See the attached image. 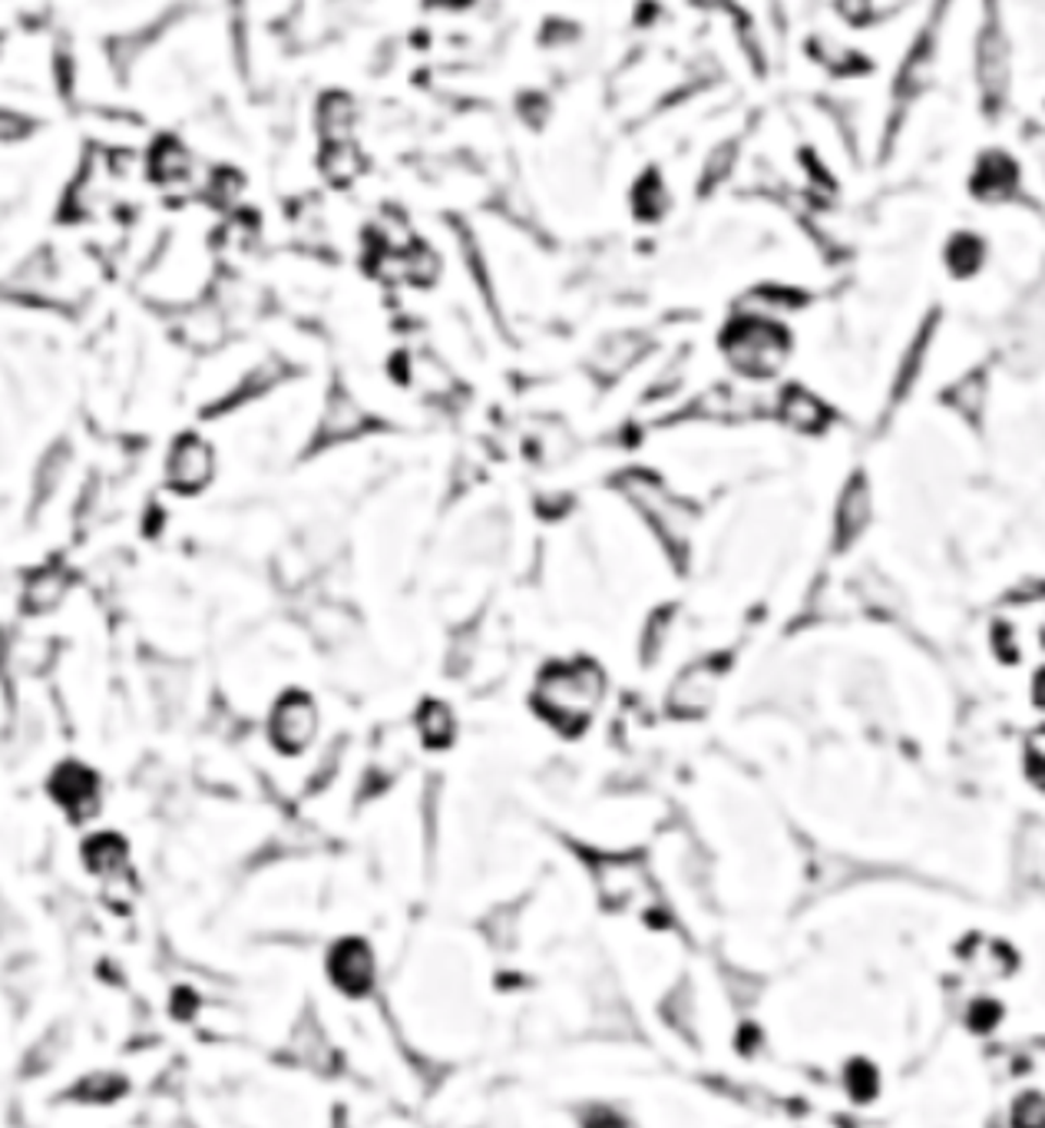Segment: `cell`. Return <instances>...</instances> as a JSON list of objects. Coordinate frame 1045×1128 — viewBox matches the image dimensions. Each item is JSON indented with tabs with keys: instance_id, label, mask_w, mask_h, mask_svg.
Masks as SVG:
<instances>
[{
	"instance_id": "e0dca14e",
	"label": "cell",
	"mask_w": 1045,
	"mask_h": 1128,
	"mask_svg": "<svg viewBox=\"0 0 1045 1128\" xmlns=\"http://www.w3.org/2000/svg\"><path fill=\"white\" fill-rule=\"evenodd\" d=\"M645 348H648V341L639 331H612L599 341L593 364H596V371L616 378V374H625L645 354Z\"/></svg>"
},
{
	"instance_id": "44dd1931",
	"label": "cell",
	"mask_w": 1045,
	"mask_h": 1128,
	"mask_svg": "<svg viewBox=\"0 0 1045 1128\" xmlns=\"http://www.w3.org/2000/svg\"><path fill=\"white\" fill-rule=\"evenodd\" d=\"M778 414L788 427L794 430H821L827 424V408L804 388H788L781 398H778Z\"/></svg>"
},
{
	"instance_id": "f546056e",
	"label": "cell",
	"mask_w": 1045,
	"mask_h": 1128,
	"mask_svg": "<svg viewBox=\"0 0 1045 1128\" xmlns=\"http://www.w3.org/2000/svg\"><path fill=\"white\" fill-rule=\"evenodd\" d=\"M63 593H66V577H63V573H53V570L37 573V577L31 580V586H27V609H34V612H50V609L60 606Z\"/></svg>"
},
{
	"instance_id": "8d00e7d4",
	"label": "cell",
	"mask_w": 1045,
	"mask_h": 1128,
	"mask_svg": "<svg viewBox=\"0 0 1045 1128\" xmlns=\"http://www.w3.org/2000/svg\"><path fill=\"white\" fill-rule=\"evenodd\" d=\"M1025 772L1035 785L1045 788V728H1038L1029 741H1025Z\"/></svg>"
},
{
	"instance_id": "4fadbf2b",
	"label": "cell",
	"mask_w": 1045,
	"mask_h": 1128,
	"mask_svg": "<svg viewBox=\"0 0 1045 1128\" xmlns=\"http://www.w3.org/2000/svg\"><path fill=\"white\" fill-rule=\"evenodd\" d=\"M196 156L193 149H189L182 140L175 136H166L153 146L149 153V172L159 185H169V190H182V185H193L196 182Z\"/></svg>"
},
{
	"instance_id": "d6986e66",
	"label": "cell",
	"mask_w": 1045,
	"mask_h": 1128,
	"mask_svg": "<svg viewBox=\"0 0 1045 1128\" xmlns=\"http://www.w3.org/2000/svg\"><path fill=\"white\" fill-rule=\"evenodd\" d=\"M318 169L331 185H354L364 175V153L357 149L354 140H341V143H325L321 156H318Z\"/></svg>"
},
{
	"instance_id": "3957f363",
	"label": "cell",
	"mask_w": 1045,
	"mask_h": 1128,
	"mask_svg": "<svg viewBox=\"0 0 1045 1128\" xmlns=\"http://www.w3.org/2000/svg\"><path fill=\"white\" fill-rule=\"evenodd\" d=\"M619 490L652 523L665 549L672 556H685L692 543V530H695V513L685 500H679L672 490H665V484L655 474H645V470H629V474H622Z\"/></svg>"
},
{
	"instance_id": "60d3db41",
	"label": "cell",
	"mask_w": 1045,
	"mask_h": 1128,
	"mask_svg": "<svg viewBox=\"0 0 1045 1128\" xmlns=\"http://www.w3.org/2000/svg\"><path fill=\"white\" fill-rule=\"evenodd\" d=\"M850 1089L853 1092H858V1095H871L874 1089H877V1079H874V1069H867V1066H858V1069H850Z\"/></svg>"
},
{
	"instance_id": "f35d334b",
	"label": "cell",
	"mask_w": 1045,
	"mask_h": 1128,
	"mask_svg": "<svg viewBox=\"0 0 1045 1128\" xmlns=\"http://www.w3.org/2000/svg\"><path fill=\"white\" fill-rule=\"evenodd\" d=\"M953 398H957V404H960L963 411H976L980 401H983V381H980V378H967V381L953 391Z\"/></svg>"
},
{
	"instance_id": "83f0119b",
	"label": "cell",
	"mask_w": 1045,
	"mask_h": 1128,
	"mask_svg": "<svg viewBox=\"0 0 1045 1128\" xmlns=\"http://www.w3.org/2000/svg\"><path fill=\"white\" fill-rule=\"evenodd\" d=\"M206 196L212 206L226 209V213H235L242 196H245V179L235 172V169H219L206 179Z\"/></svg>"
},
{
	"instance_id": "b9f144b4",
	"label": "cell",
	"mask_w": 1045,
	"mask_h": 1128,
	"mask_svg": "<svg viewBox=\"0 0 1045 1128\" xmlns=\"http://www.w3.org/2000/svg\"><path fill=\"white\" fill-rule=\"evenodd\" d=\"M689 4H695V8H702V11H725L728 0H689Z\"/></svg>"
},
{
	"instance_id": "ee69618b",
	"label": "cell",
	"mask_w": 1045,
	"mask_h": 1128,
	"mask_svg": "<svg viewBox=\"0 0 1045 1128\" xmlns=\"http://www.w3.org/2000/svg\"><path fill=\"white\" fill-rule=\"evenodd\" d=\"M0 53H4V44H0Z\"/></svg>"
},
{
	"instance_id": "1f68e13d",
	"label": "cell",
	"mask_w": 1045,
	"mask_h": 1128,
	"mask_svg": "<svg viewBox=\"0 0 1045 1128\" xmlns=\"http://www.w3.org/2000/svg\"><path fill=\"white\" fill-rule=\"evenodd\" d=\"M669 190H665V182L648 175L639 182V190H635V213L645 216V219H658L669 213Z\"/></svg>"
},
{
	"instance_id": "277c9868",
	"label": "cell",
	"mask_w": 1045,
	"mask_h": 1128,
	"mask_svg": "<svg viewBox=\"0 0 1045 1128\" xmlns=\"http://www.w3.org/2000/svg\"><path fill=\"white\" fill-rule=\"evenodd\" d=\"M791 354V338L781 322L741 318L725 331V357L744 378H775Z\"/></svg>"
},
{
	"instance_id": "f1b7e54d",
	"label": "cell",
	"mask_w": 1045,
	"mask_h": 1128,
	"mask_svg": "<svg viewBox=\"0 0 1045 1128\" xmlns=\"http://www.w3.org/2000/svg\"><path fill=\"white\" fill-rule=\"evenodd\" d=\"M933 76H936V47L933 44H920L907 57L900 83H903L907 93H920V89H926L933 83Z\"/></svg>"
},
{
	"instance_id": "9c48e42d",
	"label": "cell",
	"mask_w": 1045,
	"mask_h": 1128,
	"mask_svg": "<svg viewBox=\"0 0 1045 1128\" xmlns=\"http://www.w3.org/2000/svg\"><path fill=\"white\" fill-rule=\"evenodd\" d=\"M175 331H179V341L189 344V348H203V351H212L226 341V331H229V315L222 312V305L212 299H199L193 305H182L179 308V322H175Z\"/></svg>"
},
{
	"instance_id": "ac0fdd59",
	"label": "cell",
	"mask_w": 1045,
	"mask_h": 1128,
	"mask_svg": "<svg viewBox=\"0 0 1045 1128\" xmlns=\"http://www.w3.org/2000/svg\"><path fill=\"white\" fill-rule=\"evenodd\" d=\"M367 424V411L364 404L348 395V391H335L325 404V414H321V437L325 440H344V437H354L357 430H364Z\"/></svg>"
},
{
	"instance_id": "5b68a950",
	"label": "cell",
	"mask_w": 1045,
	"mask_h": 1128,
	"mask_svg": "<svg viewBox=\"0 0 1045 1128\" xmlns=\"http://www.w3.org/2000/svg\"><path fill=\"white\" fill-rule=\"evenodd\" d=\"M596 887L606 907L612 910H629V913H645L658 907V887L642 861L629 858H609L599 861L596 868Z\"/></svg>"
},
{
	"instance_id": "ba28073f",
	"label": "cell",
	"mask_w": 1045,
	"mask_h": 1128,
	"mask_svg": "<svg viewBox=\"0 0 1045 1128\" xmlns=\"http://www.w3.org/2000/svg\"><path fill=\"white\" fill-rule=\"evenodd\" d=\"M976 73H980L986 104H999L1009 89V80H1012V47H1009V37L1003 34V27H996V24H989L980 37Z\"/></svg>"
},
{
	"instance_id": "d590c367",
	"label": "cell",
	"mask_w": 1045,
	"mask_h": 1128,
	"mask_svg": "<svg viewBox=\"0 0 1045 1128\" xmlns=\"http://www.w3.org/2000/svg\"><path fill=\"white\" fill-rule=\"evenodd\" d=\"M31 130H34V120L27 113H21L17 107H0V143L24 140Z\"/></svg>"
},
{
	"instance_id": "8fae6325",
	"label": "cell",
	"mask_w": 1045,
	"mask_h": 1128,
	"mask_svg": "<svg viewBox=\"0 0 1045 1128\" xmlns=\"http://www.w3.org/2000/svg\"><path fill=\"white\" fill-rule=\"evenodd\" d=\"M408 381L421 398H430V401H447L457 395V374L437 351H427V348H417L408 354Z\"/></svg>"
},
{
	"instance_id": "484cf974",
	"label": "cell",
	"mask_w": 1045,
	"mask_h": 1128,
	"mask_svg": "<svg viewBox=\"0 0 1045 1128\" xmlns=\"http://www.w3.org/2000/svg\"><path fill=\"white\" fill-rule=\"evenodd\" d=\"M811 53L821 66H827L830 73H850L858 70V53H853L840 37L834 34H817L811 40Z\"/></svg>"
},
{
	"instance_id": "2e32d148",
	"label": "cell",
	"mask_w": 1045,
	"mask_h": 1128,
	"mask_svg": "<svg viewBox=\"0 0 1045 1128\" xmlns=\"http://www.w3.org/2000/svg\"><path fill=\"white\" fill-rule=\"evenodd\" d=\"M357 120H361V110L357 104L348 97V93H325V97L318 100V110H315V126H318V136L325 143H341V140H354V130H357Z\"/></svg>"
},
{
	"instance_id": "6da1fadb",
	"label": "cell",
	"mask_w": 1045,
	"mask_h": 1128,
	"mask_svg": "<svg viewBox=\"0 0 1045 1128\" xmlns=\"http://www.w3.org/2000/svg\"><path fill=\"white\" fill-rule=\"evenodd\" d=\"M212 278V255L193 232H179L159 245L143 275V292L159 305H193L203 299Z\"/></svg>"
},
{
	"instance_id": "ffe728a7",
	"label": "cell",
	"mask_w": 1045,
	"mask_h": 1128,
	"mask_svg": "<svg viewBox=\"0 0 1045 1128\" xmlns=\"http://www.w3.org/2000/svg\"><path fill=\"white\" fill-rule=\"evenodd\" d=\"M794 308H801V295L788 292V289H754V292L741 295V302H738L741 318H762V322H781Z\"/></svg>"
},
{
	"instance_id": "5bb4252c",
	"label": "cell",
	"mask_w": 1045,
	"mask_h": 1128,
	"mask_svg": "<svg viewBox=\"0 0 1045 1128\" xmlns=\"http://www.w3.org/2000/svg\"><path fill=\"white\" fill-rule=\"evenodd\" d=\"M331 977L351 996L367 993L370 980H374V954H370V947L361 944V939H348V944H341L331 954Z\"/></svg>"
},
{
	"instance_id": "7bdbcfd3",
	"label": "cell",
	"mask_w": 1045,
	"mask_h": 1128,
	"mask_svg": "<svg viewBox=\"0 0 1045 1128\" xmlns=\"http://www.w3.org/2000/svg\"><path fill=\"white\" fill-rule=\"evenodd\" d=\"M1035 702H1038V705L1045 708V672H1042V676L1035 679Z\"/></svg>"
},
{
	"instance_id": "7402d4cb",
	"label": "cell",
	"mask_w": 1045,
	"mask_h": 1128,
	"mask_svg": "<svg viewBox=\"0 0 1045 1128\" xmlns=\"http://www.w3.org/2000/svg\"><path fill=\"white\" fill-rule=\"evenodd\" d=\"M404 275H408L411 286L430 289L434 281H440V275H443V255H440L430 242L414 239V242L404 248Z\"/></svg>"
},
{
	"instance_id": "7c38bea8",
	"label": "cell",
	"mask_w": 1045,
	"mask_h": 1128,
	"mask_svg": "<svg viewBox=\"0 0 1045 1128\" xmlns=\"http://www.w3.org/2000/svg\"><path fill=\"white\" fill-rule=\"evenodd\" d=\"M715 689H718V666L712 663H692L679 682L672 686V695H669V705L676 715H685V718H695L702 715L712 699H715Z\"/></svg>"
},
{
	"instance_id": "7a4b0ae2",
	"label": "cell",
	"mask_w": 1045,
	"mask_h": 1128,
	"mask_svg": "<svg viewBox=\"0 0 1045 1128\" xmlns=\"http://www.w3.org/2000/svg\"><path fill=\"white\" fill-rule=\"evenodd\" d=\"M603 695H606L603 669L580 659V663H562V666L546 669L536 686L533 702L559 731H580L596 715Z\"/></svg>"
},
{
	"instance_id": "cb8c5ba5",
	"label": "cell",
	"mask_w": 1045,
	"mask_h": 1128,
	"mask_svg": "<svg viewBox=\"0 0 1045 1128\" xmlns=\"http://www.w3.org/2000/svg\"><path fill=\"white\" fill-rule=\"evenodd\" d=\"M83 858L97 874H117L126 864V848H123V840L113 834H97L83 848Z\"/></svg>"
},
{
	"instance_id": "9a60e30c",
	"label": "cell",
	"mask_w": 1045,
	"mask_h": 1128,
	"mask_svg": "<svg viewBox=\"0 0 1045 1128\" xmlns=\"http://www.w3.org/2000/svg\"><path fill=\"white\" fill-rule=\"evenodd\" d=\"M53 798L76 817L93 814L100 804V785L97 775L86 772L83 765H63L53 775Z\"/></svg>"
},
{
	"instance_id": "e575fe53",
	"label": "cell",
	"mask_w": 1045,
	"mask_h": 1128,
	"mask_svg": "<svg viewBox=\"0 0 1045 1128\" xmlns=\"http://www.w3.org/2000/svg\"><path fill=\"white\" fill-rule=\"evenodd\" d=\"M980 262H983V242L980 239H973V235L953 239V245H949V265L967 275V271L980 268Z\"/></svg>"
},
{
	"instance_id": "836d02e7",
	"label": "cell",
	"mask_w": 1045,
	"mask_h": 1128,
	"mask_svg": "<svg viewBox=\"0 0 1045 1128\" xmlns=\"http://www.w3.org/2000/svg\"><path fill=\"white\" fill-rule=\"evenodd\" d=\"M840 517H843L840 520L843 523V536L858 533L864 526V520H867V494H864V487H850V494L840 504Z\"/></svg>"
},
{
	"instance_id": "74e56055",
	"label": "cell",
	"mask_w": 1045,
	"mask_h": 1128,
	"mask_svg": "<svg viewBox=\"0 0 1045 1128\" xmlns=\"http://www.w3.org/2000/svg\"><path fill=\"white\" fill-rule=\"evenodd\" d=\"M837 11L847 24H867L874 17V0H837Z\"/></svg>"
},
{
	"instance_id": "30bf717a",
	"label": "cell",
	"mask_w": 1045,
	"mask_h": 1128,
	"mask_svg": "<svg viewBox=\"0 0 1045 1128\" xmlns=\"http://www.w3.org/2000/svg\"><path fill=\"white\" fill-rule=\"evenodd\" d=\"M86 133L107 153H136L146 143V130L136 117H130L123 110H104V107L89 110Z\"/></svg>"
},
{
	"instance_id": "d6a6232c",
	"label": "cell",
	"mask_w": 1045,
	"mask_h": 1128,
	"mask_svg": "<svg viewBox=\"0 0 1045 1128\" xmlns=\"http://www.w3.org/2000/svg\"><path fill=\"white\" fill-rule=\"evenodd\" d=\"M734 162H738V149H734L731 143L715 146V149L708 153V162H705V175H702V182H705V185H715V182L728 179V175L734 172Z\"/></svg>"
},
{
	"instance_id": "8992f818",
	"label": "cell",
	"mask_w": 1045,
	"mask_h": 1128,
	"mask_svg": "<svg viewBox=\"0 0 1045 1128\" xmlns=\"http://www.w3.org/2000/svg\"><path fill=\"white\" fill-rule=\"evenodd\" d=\"M271 741L278 744V751L284 755H302V751L315 741L318 731V708L308 695L302 692H289L284 699H278L271 721H268Z\"/></svg>"
},
{
	"instance_id": "603a6c76",
	"label": "cell",
	"mask_w": 1045,
	"mask_h": 1128,
	"mask_svg": "<svg viewBox=\"0 0 1045 1128\" xmlns=\"http://www.w3.org/2000/svg\"><path fill=\"white\" fill-rule=\"evenodd\" d=\"M967 957V967L976 973V977H1006L1016 963V957L1003 947V944H993V939H980V944H970L963 950Z\"/></svg>"
},
{
	"instance_id": "ab89813d",
	"label": "cell",
	"mask_w": 1045,
	"mask_h": 1128,
	"mask_svg": "<svg viewBox=\"0 0 1045 1128\" xmlns=\"http://www.w3.org/2000/svg\"><path fill=\"white\" fill-rule=\"evenodd\" d=\"M996 1019H999V1006H996L993 999H980V1003L970 1009V1022H973V1029H993V1026H996Z\"/></svg>"
},
{
	"instance_id": "52a82bcc",
	"label": "cell",
	"mask_w": 1045,
	"mask_h": 1128,
	"mask_svg": "<svg viewBox=\"0 0 1045 1128\" xmlns=\"http://www.w3.org/2000/svg\"><path fill=\"white\" fill-rule=\"evenodd\" d=\"M216 474V453L203 437H179L166 457V484L175 494H199Z\"/></svg>"
},
{
	"instance_id": "4316f807",
	"label": "cell",
	"mask_w": 1045,
	"mask_h": 1128,
	"mask_svg": "<svg viewBox=\"0 0 1045 1128\" xmlns=\"http://www.w3.org/2000/svg\"><path fill=\"white\" fill-rule=\"evenodd\" d=\"M11 663L31 676H44L53 663V645L47 639H34V635H24L11 645Z\"/></svg>"
},
{
	"instance_id": "d4e9b609",
	"label": "cell",
	"mask_w": 1045,
	"mask_h": 1128,
	"mask_svg": "<svg viewBox=\"0 0 1045 1128\" xmlns=\"http://www.w3.org/2000/svg\"><path fill=\"white\" fill-rule=\"evenodd\" d=\"M374 242L388 252H404L414 242V229H411L408 216L398 209H385L374 219Z\"/></svg>"
},
{
	"instance_id": "4dcf8cb0",
	"label": "cell",
	"mask_w": 1045,
	"mask_h": 1128,
	"mask_svg": "<svg viewBox=\"0 0 1045 1128\" xmlns=\"http://www.w3.org/2000/svg\"><path fill=\"white\" fill-rule=\"evenodd\" d=\"M417 731L427 744H447L453 738V715L440 702H427L417 715Z\"/></svg>"
}]
</instances>
